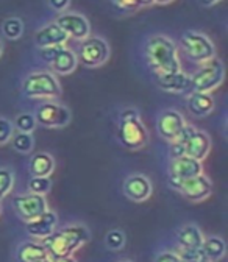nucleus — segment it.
<instances>
[{
  "instance_id": "nucleus-20",
  "label": "nucleus",
  "mask_w": 228,
  "mask_h": 262,
  "mask_svg": "<svg viewBox=\"0 0 228 262\" xmlns=\"http://www.w3.org/2000/svg\"><path fill=\"white\" fill-rule=\"evenodd\" d=\"M77 64H78V59H77V55L64 46L59 53L55 56V59L50 62L52 69L55 74H59V75H68V74H72L75 69H77Z\"/></svg>"
},
{
  "instance_id": "nucleus-40",
  "label": "nucleus",
  "mask_w": 228,
  "mask_h": 262,
  "mask_svg": "<svg viewBox=\"0 0 228 262\" xmlns=\"http://www.w3.org/2000/svg\"><path fill=\"white\" fill-rule=\"evenodd\" d=\"M155 4V0H138L139 7H152Z\"/></svg>"
},
{
  "instance_id": "nucleus-28",
  "label": "nucleus",
  "mask_w": 228,
  "mask_h": 262,
  "mask_svg": "<svg viewBox=\"0 0 228 262\" xmlns=\"http://www.w3.org/2000/svg\"><path fill=\"white\" fill-rule=\"evenodd\" d=\"M50 186H52V181L49 177H33L28 181V192L44 195L50 190Z\"/></svg>"
},
{
  "instance_id": "nucleus-15",
  "label": "nucleus",
  "mask_w": 228,
  "mask_h": 262,
  "mask_svg": "<svg viewBox=\"0 0 228 262\" xmlns=\"http://www.w3.org/2000/svg\"><path fill=\"white\" fill-rule=\"evenodd\" d=\"M210 148H211L210 136L202 129H194V133L184 144V155L192 159L203 161L208 156Z\"/></svg>"
},
{
  "instance_id": "nucleus-2",
  "label": "nucleus",
  "mask_w": 228,
  "mask_h": 262,
  "mask_svg": "<svg viewBox=\"0 0 228 262\" xmlns=\"http://www.w3.org/2000/svg\"><path fill=\"white\" fill-rule=\"evenodd\" d=\"M89 241V231L83 225H71L53 231L52 234L41 239L43 247L46 248L49 257H59V256H72L75 250L83 247Z\"/></svg>"
},
{
  "instance_id": "nucleus-14",
  "label": "nucleus",
  "mask_w": 228,
  "mask_h": 262,
  "mask_svg": "<svg viewBox=\"0 0 228 262\" xmlns=\"http://www.w3.org/2000/svg\"><path fill=\"white\" fill-rule=\"evenodd\" d=\"M123 193L133 202H144L152 195V183L144 175H132L123 183Z\"/></svg>"
},
{
  "instance_id": "nucleus-8",
  "label": "nucleus",
  "mask_w": 228,
  "mask_h": 262,
  "mask_svg": "<svg viewBox=\"0 0 228 262\" xmlns=\"http://www.w3.org/2000/svg\"><path fill=\"white\" fill-rule=\"evenodd\" d=\"M13 208H14L17 217L20 220H24L25 223L39 217L41 214H44L49 209L46 196L38 195V193H24V195L14 196Z\"/></svg>"
},
{
  "instance_id": "nucleus-24",
  "label": "nucleus",
  "mask_w": 228,
  "mask_h": 262,
  "mask_svg": "<svg viewBox=\"0 0 228 262\" xmlns=\"http://www.w3.org/2000/svg\"><path fill=\"white\" fill-rule=\"evenodd\" d=\"M202 250L206 254L210 262H217L225 256L226 247L222 237L219 236H211V237H205L203 244H202Z\"/></svg>"
},
{
  "instance_id": "nucleus-33",
  "label": "nucleus",
  "mask_w": 228,
  "mask_h": 262,
  "mask_svg": "<svg viewBox=\"0 0 228 262\" xmlns=\"http://www.w3.org/2000/svg\"><path fill=\"white\" fill-rule=\"evenodd\" d=\"M63 47H64V46H49V47H43V49H39L41 59L50 64V62L55 59V56L59 53V50H61Z\"/></svg>"
},
{
  "instance_id": "nucleus-12",
  "label": "nucleus",
  "mask_w": 228,
  "mask_h": 262,
  "mask_svg": "<svg viewBox=\"0 0 228 262\" xmlns=\"http://www.w3.org/2000/svg\"><path fill=\"white\" fill-rule=\"evenodd\" d=\"M56 24L68 33V36L83 41L89 36L91 33V25L88 19L78 13H61L56 19Z\"/></svg>"
},
{
  "instance_id": "nucleus-11",
  "label": "nucleus",
  "mask_w": 228,
  "mask_h": 262,
  "mask_svg": "<svg viewBox=\"0 0 228 262\" xmlns=\"http://www.w3.org/2000/svg\"><path fill=\"white\" fill-rule=\"evenodd\" d=\"M211 189H213V184L211 181L203 175H197V177H192V178H186L181 181L180 187H178V192L188 199L189 202H202L205 199H208L210 193H211Z\"/></svg>"
},
{
  "instance_id": "nucleus-36",
  "label": "nucleus",
  "mask_w": 228,
  "mask_h": 262,
  "mask_svg": "<svg viewBox=\"0 0 228 262\" xmlns=\"http://www.w3.org/2000/svg\"><path fill=\"white\" fill-rule=\"evenodd\" d=\"M169 155H171V158H172V159L180 158V156H184V144H181V142H178V141L171 142Z\"/></svg>"
},
{
  "instance_id": "nucleus-6",
  "label": "nucleus",
  "mask_w": 228,
  "mask_h": 262,
  "mask_svg": "<svg viewBox=\"0 0 228 262\" xmlns=\"http://www.w3.org/2000/svg\"><path fill=\"white\" fill-rule=\"evenodd\" d=\"M110 58V46L99 36H88L81 41L77 59L86 68H100Z\"/></svg>"
},
{
  "instance_id": "nucleus-16",
  "label": "nucleus",
  "mask_w": 228,
  "mask_h": 262,
  "mask_svg": "<svg viewBox=\"0 0 228 262\" xmlns=\"http://www.w3.org/2000/svg\"><path fill=\"white\" fill-rule=\"evenodd\" d=\"M156 84L166 92L181 94L191 91V78L184 72L178 71L174 74H161L156 75Z\"/></svg>"
},
{
  "instance_id": "nucleus-21",
  "label": "nucleus",
  "mask_w": 228,
  "mask_h": 262,
  "mask_svg": "<svg viewBox=\"0 0 228 262\" xmlns=\"http://www.w3.org/2000/svg\"><path fill=\"white\" fill-rule=\"evenodd\" d=\"M177 239L183 248H202L205 236L202 229L195 225H184L177 231Z\"/></svg>"
},
{
  "instance_id": "nucleus-1",
  "label": "nucleus",
  "mask_w": 228,
  "mask_h": 262,
  "mask_svg": "<svg viewBox=\"0 0 228 262\" xmlns=\"http://www.w3.org/2000/svg\"><path fill=\"white\" fill-rule=\"evenodd\" d=\"M146 59L150 69L156 74H174L181 71L177 46L172 39L162 35L150 36L146 42Z\"/></svg>"
},
{
  "instance_id": "nucleus-22",
  "label": "nucleus",
  "mask_w": 228,
  "mask_h": 262,
  "mask_svg": "<svg viewBox=\"0 0 228 262\" xmlns=\"http://www.w3.org/2000/svg\"><path fill=\"white\" fill-rule=\"evenodd\" d=\"M55 170V161L49 153H36L30 159V172L33 177H50Z\"/></svg>"
},
{
  "instance_id": "nucleus-41",
  "label": "nucleus",
  "mask_w": 228,
  "mask_h": 262,
  "mask_svg": "<svg viewBox=\"0 0 228 262\" xmlns=\"http://www.w3.org/2000/svg\"><path fill=\"white\" fill-rule=\"evenodd\" d=\"M217 2H220V0H200V4H202L203 7H213V5H216Z\"/></svg>"
},
{
  "instance_id": "nucleus-38",
  "label": "nucleus",
  "mask_w": 228,
  "mask_h": 262,
  "mask_svg": "<svg viewBox=\"0 0 228 262\" xmlns=\"http://www.w3.org/2000/svg\"><path fill=\"white\" fill-rule=\"evenodd\" d=\"M133 119H139L138 111L133 110V108H128V110L120 113V120H133Z\"/></svg>"
},
{
  "instance_id": "nucleus-4",
  "label": "nucleus",
  "mask_w": 228,
  "mask_h": 262,
  "mask_svg": "<svg viewBox=\"0 0 228 262\" xmlns=\"http://www.w3.org/2000/svg\"><path fill=\"white\" fill-rule=\"evenodd\" d=\"M180 46L191 61L205 62L216 56V47L211 39L200 31L188 30L180 38Z\"/></svg>"
},
{
  "instance_id": "nucleus-25",
  "label": "nucleus",
  "mask_w": 228,
  "mask_h": 262,
  "mask_svg": "<svg viewBox=\"0 0 228 262\" xmlns=\"http://www.w3.org/2000/svg\"><path fill=\"white\" fill-rule=\"evenodd\" d=\"M2 30L8 39H19L24 33V24L19 17H7L2 24Z\"/></svg>"
},
{
  "instance_id": "nucleus-3",
  "label": "nucleus",
  "mask_w": 228,
  "mask_h": 262,
  "mask_svg": "<svg viewBox=\"0 0 228 262\" xmlns=\"http://www.w3.org/2000/svg\"><path fill=\"white\" fill-rule=\"evenodd\" d=\"M191 78V91L192 92H213L219 88L225 78V68L223 62L214 56L205 62H202L200 68L192 74Z\"/></svg>"
},
{
  "instance_id": "nucleus-43",
  "label": "nucleus",
  "mask_w": 228,
  "mask_h": 262,
  "mask_svg": "<svg viewBox=\"0 0 228 262\" xmlns=\"http://www.w3.org/2000/svg\"><path fill=\"white\" fill-rule=\"evenodd\" d=\"M2 53H4V44L0 42V56H2Z\"/></svg>"
},
{
  "instance_id": "nucleus-26",
  "label": "nucleus",
  "mask_w": 228,
  "mask_h": 262,
  "mask_svg": "<svg viewBox=\"0 0 228 262\" xmlns=\"http://www.w3.org/2000/svg\"><path fill=\"white\" fill-rule=\"evenodd\" d=\"M177 256L184 262H210L202 248H183V247H178Z\"/></svg>"
},
{
  "instance_id": "nucleus-42",
  "label": "nucleus",
  "mask_w": 228,
  "mask_h": 262,
  "mask_svg": "<svg viewBox=\"0 0 228 262\" xmlns=\"http://www.w3.org/2000/svg\"><path fill=\"white\" fill-rule=\"evenodd\" d=\"M171 2H174V0H155V4H156V5H168V4H171Z\"/></svg>"
},
{
  "instance_id": "nucleus-23",
  "label": "nucleus",
  "mask_w": 228,
  "mask_h": 262,
  "mask_svg": "<svg viewBox=\"0 0 228 262\" xmlns=\"http://www.w3.org/2000/svg\"><path fill=\"white\" fill-rule=\"evenodd\" d=\"M47 257L49 254L41 242H25L17 250V262H39Z\"/></svg>"
},
{
  "instance_id": "nucleus-13",
  "label": "nucleus",
  "mask_w": 228,
  "mask_h": 262,
  "mask_svg": "<svg viewBox=\"0 0 228 262\" xmlns=\"http://www.w3.org/2000/svg\"><path fill=\"white\" fill-rule=\"evenodd\" d=\"M68 39H69L68 33L56 22L47 24L46 27L38 30L35 35V44L38 46V49L49 47V46H64L68 42Z\"/></svg>"
},
{
  "instance_id": "nucleus-7",
  "label": "nucleus",
  "mask_w": 228,
  "mask_h": 262,
  "mask_svg": "<svg viewBox=\"0 0 228 262\" xmlns=\"http://www.w3.org/2000/svg\"><path fill=\"white\" fill-rule=\"evenodd\" d=\"M117 138L125 148L139 150V148L146 147V144L149 141V133H147L144 123L141 122V119L120 120Z\"/></svg>"
},
{
  "instance_id": "nucleus-37",
  "label": "nucleus",
  "mask_w": 228,
  "mask_h": 262,
  "mask_svg": "<svg viewBox=\"0 0 228 262\" xmlns=\"http://www.w3.org/2000/svg\"><path fill=\"white\" fill-rule=\"evenodd\" d=\"M69 4H71V0H49V7L52 10L58 11V13H64V11H66L68 7H69Z\"/></svg>"
},
{
  "instance_id": "nucleus-19",
  "label": "nucleus",
  "mask_w": 228,
  "mask_h": 262,
  "mask_svg": "<svg viewBox=\"0 0 228 262\" xmlns=\"http://www.w3.org/2000/svg\"><path fill=\"white\" fill-rule=\"evenodd\" d=\"M188 110L194 117H205L214 110V98L206 92H192L188 97Z\"/></svg>"
},
{
  "instance_id": "nucleus-17",
  "label": "nucleus",
  "mask_w": 228,
  "mask_h": 262,
  "mask_svg": "<svg viewBox=\"0 0 228 262\" xmlns=\"http://www.w3.org/2000/svg\"><path fill=\"white\" fill-rule=\"evenodd\" d=\"M56 222H58L56 214L53 211L47 209L39 217L27 222V231H28L30 236L38 237V239H44L46 236H49V234H52L55 231Z\"/></svg>"
},
{
  "instance_id": "nucleus-34",
  "label": "nucleus",
  "mask_w": 228,
  "mask_h": 262,
  "mask_svg": "<svg viewBox=\"0 0 228 262\" xmlns=\"http://www.w3.org/2000/svg\"><path fill=\"white\" fill-rule=\"evenodd\" d=\"M111 2L123 11H135L139 8L138 0H111Z\"/></svg>"
},
{
  "instance_id": "nucleus-30",
  "label": "nucleus",
  "mask_w": 228,
  "mask_h": 262,
  "mask_svg": "<svg viewBox=\"0 0 228 262\" xmlns=\"http://www.w3.org/2000/svg\"><path fill=\"white\" fill-rule=\"evenodd\" d=\"M13 184H14V177H13L11 170L0 167V200L11 192Z\"/></svg>"
},
{
  "instance_id": "nucleus-9",
  "label": "nucleus",
  "mask_w": 228,
  "mask_h": 262,
  "mask_svg": "<svg viewBox=\"0 0 228 262\" xmlns=\"http://www.w3.org/2000/svg\"><path fill=\"white\" fill-rule=\"evenodd\" d=\"M36 123L49 128H63L71 122L69 108L55 102H47L41 105L35 113Z\"/></svg>"
},
{
  "instance_id": "nucleus-46",
  "label": "nucleus",
  "mask_w": 228,
  "mask_h": 262,
  "mask_svg": "<svg viewBox=\"0 0 228 262\" xmlns=\"http://www.w3.org/2000/svg\"><path fill=\"white\" fill-rule=\"evenodd\" d=\"M120 262H130V260H120Z\"/></svg>"
},
{
  "instance_id": "nucleus-39",
  "label": "nucleus",
  "mask_w": 228,
  "mask_h": 262,
  "mask_svg": "<svg viewBox=\"0 0 228 262\" xmlns=\"http://www.w3.org/2000/svg\"><path fill=\"white\" fill-rule=\"evenodd\" d=\"M52 262H77L72 256H59V257H52Z\"/></svg>"
},
{
  "instance_id": "nucleus-35",
  "label": "nucleus",
  "mask_w": 228,
  "mask_h": 262,
  "mask_svg": "<svg viewBox=\"0 0 228 262\" xmlns=\"http://www.w3.org/2000/svg\"><path fill=\"white\" fill-rule=\"evenodd\" d=\"M153 262H181V259L177 256V253L162 251V253H159V254L155 256Z\"/></svg>"
},
{
  "instance_id": "nucleus-31",
  "label": "nucleus",
  "mask_w": 228,
  "mask_h": 262,
  "mask_svg": "<svg viewBox=\"0 0 228 262\" xmlns=\"http://www.w3.org/2000/svg\"><path fill=\"white\" fill-rule=\"evenodd\" d=\"M105 244L110 250H120L125 245V236L120 229H111L105 237Z\"/></svg>"
},
{
  "instance_id": "nucleus-18",
  "label": "nucleus",
  "mask_w": 228,
  "mask_h": 262,
  "mask_svg": "<svg viewBox=\"0 0 228 262\" xmlns=\"http://www.w3.org/2000/svg\"><path fill=\"white\" fill-rule=\"evenodd\" d=\"M203 170V166H202V161H197V159H192L189 156H180V158H175L171 161V167H169V173L181 178V180H186V178H192V177H197L200 175Z\"/></svg>"
},
{
  "instance_id": "nucleus-5",
  "label": "nucleus",
  "mask_w": 228,
  "mask_h": 262,
  "mask_svg": "<svg viewBox=\"0 0 228 262\" xmlns=\"http://www.w3.org/2000/svg\"><path fill=\"white\" fill-rule=\"evenodd\" d=\"M22 91L31 98H55L61 94L58 78L50 72H33L25 77Z\"/></svg>"
},
{
  "instance_id": "nucleus-10",
  "label": "nucleus",
  "mask_w": 228,
  "mask_h": 262,
  "mask_svg": "<svg viewBox=\"0 0 228 262\" xmlns=\"http://www.w3.org/2000/svg\"><path fill=\"white\" fill-rule=\"evenodd\" d=\"M184 125H186L184 117L178 111L168 110V111H164L158 117L156 129H158V135L164 141L174 142L180 136V133L183 131Z\"/></svg>"
},
{
  "instance_id": "nucleus-32",
  "label": "nucleus",
  "mask_w": 228,
  "mask_h": 262,
  "mask_svg": "<svg viewBox=\"0 0 228 262\" xmlns=\"http://www.w3.org/2000/svg\"><path fill=\"white\" fill-rule=\"evenodd\" d=\"M13 135H14L13 123L5 117H0V145L11 141Z\"/></svg>"
},
{
  "instance_id": "nucleus-27",
  "label": "nucleus",
  "mask_w": 228,
  "mask_h": 262,
  "mask_svg": "<svg viewBox=\"0 0 228 262\" xmlns=\"http://www.w3.org/2000/svg\"><path fill=\"white\" fill-rule=\"evenodd\" d=\"M11 141H13L14 150H17L20 153H30L31 150H33V138H31V133L13 135Z\"/></svg>"
},
{
  "instance_id": "nucleus-29",
  "label": "nucleus",
  "mask_w": 228,
  "mask_h": 262,
  "mask_svg": "<svg viewBox=\"0 0 228 262\" xmlns=\"http://www.w3.org/2000/svg\"><path fill=\"white\" fill-rule=\"evenodd\" d=\"M16 129L19 131V133H31L35 128H36V119L33 114H28V113H24L20 116L16 117Z\"/></svg>"
},
{
  "instance_id": "nucleus-45",
  "label": "nucleus",
  "mask_w": 228,
  "mask_h": 262,
  "mask_svg": "<svg viewBox=\"0 0 228 262\" xmlns=\"http://www.w3.org/2000/svg\"><path fill=\"white\" fill-rule=\"evenodd\" d=\"M0 212H2V205H0Z\"/></svg>"
},
{
  "instance_id": "nucleus-44",
  "label": "nucleus",
  "mask_w": 228,
  "mask_h": 262,
  "mask_svg": "<svg viewBox=\"0 0 228 262\" xmlns=\"http://www.w3.org/2000/svg\"><path fill=\"white\" fill-rule=\"evenodd\" d=\"M39 262H52V260H50V257H47V259H43V260H39Z\"/></svg>"
},
{
  "instance_id": "nucleus-47",
  "label": "nucleus",
  "mask_w": 228,
  "mask_h": 262,
  "mask_svg": "<svg viewBox=\"0 0 228 262\" xmlns=\"http://www.w3.org/2000/svg\"><path fill=\"white\" fill-rule=\"evenodd\" d=\"M181 262H184V260H181Z\"/></svg>"
}]
</instances>
